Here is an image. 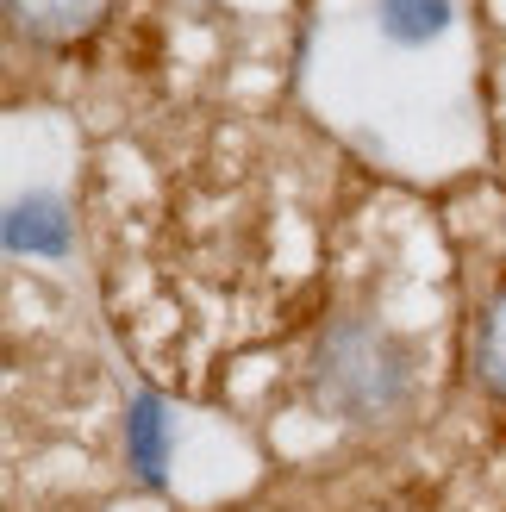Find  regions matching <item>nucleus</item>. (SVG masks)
Segmentation results:
<instances>
[{
	"label": "nucleus",
	"instance_id": "1",
	"mask_svg": "<svg viewBox=\"0 0 506 512\" xmlns=\"http://www.w3.org/2000/svg\"><path fill=\"white\" fill-rule=\"evenodd\" d=\"M313 394L350 425H382L407 406V356L363 319H338L313 350Z\"/></svg>",
	"mask_w": 506,
	"mask_h": 512
},
{
	"label": "nucleus",
	"instance_id": "2",
	"mask_svg": "<svg viewBox=\"0 0 506 512\" xmlns=\"http://www.w3.org/2000/svg\"><path fill=\"white\" fill-rule=\"evenodd\" d=\"M0 7H7L13 32L32 44H82L113 0H0Z\"/></svg>",
	"mask_w": 506,
	"mask_h": 512
},
{
	"label": "nucleus",
	"instance_id": "3",
	"mask_svg": "<svg viewBox=\"0 0 506 512\" xmlns=\"http://www.w3.org/2000/svg\"><path fill=\"white\" fill-rule=\"evenodd\" d=\"M7 244L13 250H63L69 244V225L57 200H19L13 219H7Z\"/></svg>",
	"mask_w": 506,
	"mask_h": 512
},
{
	"label": "nucleus",
	"instance_id": "4",
	"mask_svg": "<svg viewBox=\"0 0 506 512\" xmlns=\"http://www.w3.org/2000/svg\"><path fill=\"white\" fill-rule=\"evenodd\" d=\"M450 25V0H382V32L400 44H425Z\"/></svg>",
	"mask_w": 506,
	"mask_h": 512
},
{
	"label": "nucleus",
	"instance_id": "5",
	"mask_svg": "<svg viewBox=\"0 0 506 512\" xmlns=\"http://www.w3.org/2000/svg\"><path fill=\"white\" fill-rule=\"evenodd\" d=\"M475 375L506 400V300H494L488 319H482V338H475Z\"/></svg>",
	"mask_w": 506,
	"mask_h": 512
},
{
	"label": "nucleus",
	"instance_id": "6",
	"mask_svg": "<svg viewBox=\"0 0 506 512\" xmlns=\"http://www.w3.org/2000/svg\"><path fill=\"white\" fill-rule=\"evenodd\" d=\"M125 438L138 444V463L157 475V406H150V400H138V406H132V425H125Z\"/></svg>",
	"mask_w": 506,
	"mask_h": 512
}]
</instances>
